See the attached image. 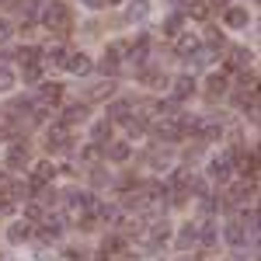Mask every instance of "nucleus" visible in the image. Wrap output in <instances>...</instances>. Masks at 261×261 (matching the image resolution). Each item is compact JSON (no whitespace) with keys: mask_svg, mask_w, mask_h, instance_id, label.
<instances>
[{"mask_svg":"<svg viewBox=\"0 0 261 261\" xmlns=\"http://www.w3.org/2000/svg\"><path fill=\"white\" fill-rule=\"evenodd\" d=\"M63 125H77V122H87V105H81V101H77V105H66V108H63Z\"/></svg>","mask_w":261,"mask_h":261,"instance_id":"nucleus-11","label":"nucleus"},{"mask_svg":"<svg viewBox=\"0 0 261 261\" xmlns=\"http://www.w3.org/2000/svg\"><path fill=\"white\" fill-rule=\"evenodd\" d=\"M112 94H115V84H112V81H105V84H98V87H91V91H87V98H94V101L112 98Z\"/></svg>","mask_w":261,"mask_h":261,"instance_id":"nucleus-24","label":"nucleus"},{"mask_svg":"<svg viewBox=\"0 0 261 261\" xmlns=\"http://www.w3.org/2000/svg\"><path fill=\"white\" fill-rule=\"evenodd\" d=\"M42 77V70H39V63H24V81L28 84H35Z\"/></svg>","mask_w":261,"mask_h":261,"instance_id":"nucleus-31","label":"nucleus"},{"mask_svg":"<svg viewBox=\"0 0 261 261\" xmlns=\"http://www.w3.org/2000/svg\"><path fill=\"white\" fill-rule=\"evenodd\" d=\"M60 94H63L60 84H42V94H39L35 105H53V101H60Z\"/></svg>","mask_w":261,"mask_h":261,"instance_id":"nucleus-19","label":"nucleus"},{"mask_svg":"<svg viewBox=\"0 0 261 261\" xmlns=\"http://www.w3.org/2000/svg\"><path fill=\"white\" fill-rule=\"evenodd\" d=\"M164 32L167 35H181V14H171V18L164 21Z\"/></svg>","mask_w":261,"mask_h":261,"instance_id":"nucleus-28","label":"nucleus"},{"mask_svg":"<svg viewBox=\"0 0 261 261\" xmlns=\"http://www.w3.org/2000/svg\"><path fill=\"white\" fill-rule=\"evenodd\" d=\"M84 161H101V146L94 143V146H84V153H81Z\"/></svg>","mask_w":261,"mask_h":261,"instance_id":"nucleus-35","label":"nucleus"},{"mask_svg":"<svg viewBox=\"0 0 261 261\" xmlns=\"http://www.w3.org/2000/svg\"><path fill=\"white\" fill-rule=\"evenodd\" d=\"M237 164H241L237 171H244V174H251V178H254V171H258V157H254V150H251V153H244Z\"/></svg>","mask_w":261,"mask_h":261,"instance_id":"nucleus-26","label":"nucleus"},{"mask_svg":"<svg viewBox=\"0 0 261 261\" xmlns=\"http://www.w3.org/2000/svg\"><path fill=\"white\" fill-rule=\"evenodd\" d=\"M199 247V223H185L178 233V251H192Z\"/></svg>","mask_w":261,"mask_h":261,"instance_id":"nucleus-8","label":"nucleus"},{"mask_svg":"<svg viewBox=\"0 0 261 261\" xmlns=\"http://www.w3.org/2000/svg\"><path fill=\"white\" fill-rule=\"evenodd\" d=\"M56 178V167L49 161H42V164H35V171H32V181H42V185H49V181Z\"/></svg>","mask_w":261,"mask_h":261,"instance_id":"nucleus-18","label":"nucleus"},{"mask_svg":"<svg viewBox=\"0 0 261 261\" xmlns=\"http://www.w3.org/2000/svg\"><path fill=\"white\" fill-rule=\"evenodd\" d=\"M0 181H4V171H0Z\"/></svg>","mask_w":261,"mask_h":261,"instance_id":"nucleus-42","label":"nucleus"},{"mask_svg":"<svg viewBox=\"0 0 261 261\" xmlns=\"http://www.w3.org/2000/svg\"><path fill=\"white\" fill-rule=\"evenodd\" d=\"M146 14H150V0H133L129 7H125V21H146Z\"/></svg>","mask_w":261,"mask_h":261,"instance_id":"nucleus-15","label":"nucleus"},{"mask_svg":"<svg viewBox=\"0 0 261 261\" xmlns=\"http://www.w3.org/2000/svg\"><path fill=\"white\" fill-rule=\"evenodd\" d=\"M105 153H108V161H115V164H125L129 157H133V150H129V143H112V146H108Z\"/></svg>","mask_w":261,"mask_h":261,"instance_id":"nucleus-17","label":"nucleus"},{"mask_svg":"<svg viewBox=\"0 0 261 261\" xmlns=\"http://www.w3.org/2000/svg\"><path fill=\"white\" fill-rule=\"evenodd\" d=\"M7 167H28V146H24V143H11V150H7Z\"/></svg>","mask_w":261,"mask_h":261,"instance_id":"nucleus-13","label":"nucleus"},{"mask_svg":"<svg viewBox=\"0 0 261 261\" xmlns=\"http://www.w3.org/2000/svg\"><path fill=\"white\" fill-rule=\"evenodd\" d=\"M171 94H174V101H185V98H192L195 94V81L185 73V77H178V81L171 84Z\"/></svg>","mask_w":261,"mask_h":261,"instance_id":"nucleus-12","label":"nucleus"},{"mask_svg":"<svg viewBox=\"0 0 261 261\" xmlns=\"http://www.w3.org/2000/svg\"><path fill=\"white\" fill-rule=\"evenodd\" d=\"M70 73H77V77H84V73H91L94 70V63H91V56H84V53H66V63H63Z\"/></svg>","mask_w":261,"mask_h":261,"instance_id":"nucleus-6","label":"nucleus"},{"mask_svg":"<svg viewBox=\"0 0 261 261\" xmlns=\"http://www.w3.org/2000/svg\"><path fill=\"white\" fill-rule=\"evenodd\" d=\"M115 70H119V63H115V60H108V56L101 60V73H105V77H112Z\"/></svg>","mask_w":261,"mask_h":261,"instance_id":"nucleus-36","label":"nucleus"},{"mask_svg":"<svg viewBox=\"0 0 261 261\" xmlns=\"http://www.w3.org/2000/svg\"><path fill=\"white\" fill-rule=\"evenodd\" d=\"M14 84H18V73H14L11 66H4V63H0V94L14 91Z\"/></svg>","mask_w":261,"mask_h":261,"instance_id":"nucleus-20","label":"nucleus"},{"mask_svg":"<svg viewBox=\"0 0 261 261\" xmlns=\"http://www.w3.org/2000/svg\"><path fill=\"white\" fill-rule=\"evenodd\" d=\"M24 216H28V220H42L45 213H42V205H39V202H28V205H24Z\"/></svg>","mask_w":261,"mask_h":261,"instance_id":"nucleus-33","label":"nucleus"},{"mask_svg":"<svg viewBox=\"0 0 261 261\" xmlns=\"http://www.w3.org/2000/svg\"><path fill=\"white\" fill-rule=\"evenodd\" d=\"M66 129H70V125H63V122L49 125V129H45V146H49V150H66Z\"/></svg>","mask_w":261,"mask_h":261,"instance_id":"nucleus-7","label":"nucleus"},{"mask_svg":"<svg viewBox=\"0 0 261 261\" xmlns=\"http://www.w3.org/2000/svg\"><path fill=\"white\" fill-rule=\"evenodd\" d=\"M192 18L205 21V18H209V4H202V0H199V4H192Z\"/></svg>","mask_w":261,"mask_h":261,"instance_id":"nucleus-34","label":"nucleus"},{"mask_svg":"<svg viewBox=\"0 0 261 261\" xmlns=\"http://www.w3.org/2000/svg\"><path fill=\"white\" fill-rule=\"evenodd\" d=\"M42 24L49 28V32H70V11H66V4L60 0H53L49 7H45V14H42Z\"/></svg>","mask_w":261,"mask_h":261,"instance_id":"nucleus-2","label":"nucleus"},{"mask_svg":"<svg viewBox=\"0 0 261 261\" xmlns=\"http://www.w3.org/2000/svg\"><path fill=\"white\" fill-rule=\"evenodd\" d=\"M28 237H32V223H11V226H7V241L11 244H24L28 241Z\"/></svg>","mask_w":261,"mask_h":261,"instance_id":"nucleus-14","label":"nucleus"},{"mask_svg":"<svg viewBox=\"0 0 261 261\" xmlns=\"http://www.w3.org/2000/svg\"><path fill=\"white\" fill-rule=\"evenodd\" d=\"M7 199H28V188L18 185V181H11V185H7Z\"/></svg>","mask_w":261,"mask_h":261,"instance_id":"nucleus-30","label":"nucleus"},{"mask_svg":"<svg viewBox=\"0 0 261 261\" xmlns=\"http://www.w3.org/2000/svg\"><path fill=\"white\" fill-rule=\"evenodd\" d=\"M251 24V14L244 7H226V28H247Z\"/></svg>","mask_w":261,"mask_h":261,"instance_id":"nucleus-16","label":"nucleus"},{"mask_svg":"<svg viewBox=\"0 0 261 261\" xmlns=\"http://www.w3.org/2000/svg\"><path fill=\"white\" fill-rule=\"evenodd\" d=\"M84 7H91V11H98V7H105V0H81Z\"/></svg>","mask_w":261,"mask_h":261,"instance_id":"nucleus-39","label":"nucleus"},{"mask_svg":"<svg viewBox=\"0 0 261 261\" xmlns=\"http://www.w3.org/2000/svg\"><path fill=\"white\" fill-rule=\"evenodd\" d=\"M45 60H49V63H56V66H63V63H66V49H63V45H53Z\"/></svg>","mask_w":261,"mask_h":261,"instance_id":"nucleus-29","label":"nucleus"},{"mask_svg":"<svg viewBox=\"0 0 261 261\" xmlns=\"http://www.w3.org/2000/svg\"><path fill=\"white\" fill-rule=\"evenodd\" d=\"M140 241L146 251H161L164 244L171 241V223L167 220H153L150 226H140Z\"/></svg>","mask_w":261,"mask_h":261,"instance_id":"nucleus-1","label":"nucleus"},{"mask_svg":"<svg viewBox=\"0 0 261 261\" xmlns=\"http://www.w3.org/2000/svg\"><path fill=\"white\" fill-rule=\"evenodd\" d=\"M223 237H226V244H230V247H233V251H247V247H244V244H247V226H244L241 220H233V223H226V226H223ZM251 237H254V233H251Z\"/></svg>","mask_w":261,"mask_h":261,"instance_id":"nucleus-4","label":"nucleus"},{"mask_svg":"<svg viewBox=\"0 0 261 261\" xmlns=\"http://www.w3.org/2000/svg\"><path fill=\"white\" fill-rule=\"evenodd\" d=\"M174 49H178L181 56H192V53L199 49V39H195V35H178V42H174Z\"/></svg>","mask_w":261,"mask_h":261,"instance_id":"nucleus-21","label":"nucleus"},{"mask_svg":"<svg viewBox=\"0 0 261 261\" xmlns=\"http://www.w3.org/2000/svg\"><path fill=\"white\" fill-rule=\"evenodd\" d=\"M125 49H129L125 42H112V45H108V60H115V63H119V60H122V53H125Z\"/></svg>","mask_w":261,"mask_h":261,"instance_id":"nucleus-32","label":"nucleus"},{"mask_svg":"<svg viewBox=\"0 0 261 261\" xmlns=\"http://www.w3.org/2000/svg\"><path fill=\"white\" fill-rule=\"evenodd\" d=\"M129 112H133V101H129V98L112 101V105H108V122H129V119H133Z\"/></svg>","mask_w":261,"mask_h":261,"instance_id":"nucleus-9","label":"nucleus"},{"mask_svg":"<svg viewBox=\"0 0 261 261\" xmlns=\"http://www.w3.org/2000/svg\"><path fill=\"white\" fill-rule=\"evenodd\" d=\"M216 56H220V53H216L213 45H199V49L192 53V60H188V66H192V70H199V66H209V63L216 60Z\"/></svg>","mask_w":261,"mask_h":261,"instance_id":"nucleus-10","label":"nucleus"},{"mask_svg":"<svg viewBox=\"0 0 261 261\" xmlns=\"http://www.w3.org/2000/svg\"><path fill=\"white\" fill-rule=\"evenodd\" d=\"M230 174H233V150L216 153V157L209 161V178L213 181H230Z\"/></svg>","mask_w":261,"mask_h":261,"instance_id":"nucleus-3","label":"nucleus"},{"mask_svg":"<svg viewBox=\"0 0 261 261\" xmlns=\"http://www.w3.org/2000/svg\"><path fill=\"white\" fill-rule=\"evenodd\" d=\"M213 4H216V7H230V0H213Z\"/></svg>","mask_w":261,"mask_h":261,"instance_id":"nucleus-40","label":"nucleus"},{"mask_svg":"<svg viewBox=\"0 0 261 261\" xmlns=\"http://www.w3.org/2000/svg\"><path fill=\"white\" fill-rule=\"evenodd\" d=\"M153 133H157V140H167V143H174V140H181V136H185V129H181V119H161Z\"/></svg>","mask_w":261,"mask_h":261,"instance_id":"nucleus-5","label":"nucleus"},{"mask_svg":"<svg viewBox=\"0 0 261 261\" xmlns=\"http://www.w3.org/2000/svg\"><path fill=\"white\" fill-rule=\"evenodd\" d=\"M105 4H119V0H105Z\"/></svg>","mask_w":261,"mask_h":261,"instance_id":"nucleus-41","label":"nucleus"},{"mask_svg":"<svg viewBox=\"0 0 261 261\" xmlns=\"http://www.w3.org/2000/svg\"><path fill=\"white\" fill-rule=\"evenodd\" d=\"M91 140L98 143V146H101V143H108V140H112V122H108V119L98 122V125L91 129Z\"/></svg>","mask_w":261,"mask_h":261,"instance_id":"nucleus-23","label":"nucleus"},{"mask_svg":"<svg viewBox=\"0 0 261 261\" xmlns=\"http://www.w3.org/2000/svg\"><path fill=\"white\" fill-rule=\"evenodd\" d=\"M49 258H56V251H49V247H39V261H49Z\"/></svg>","mask_w":261,"mask_h":261,"instance_id":"nucleus-38","label":"nucleus"},{"mask_svg":"<svg viewBox=\"0 0 261 261\" xmlns=\"http://www.w3.org/2000/svg\"><path fill=\"white\" fill-rule=\"evenodd\" d=\"M251 63V53L247 49H233V56H230V70H244Z\"/></svg>","mask_w":261,"mask_h":261,"instance_id":"nucleus-27","label":"nucleus"},{"mask_svg":"<svg viewBox=\"0 0 261 261\" xmlns=\"http://www.w3.org/2000/svg\"><path fill=\"white\" fill-rule=\"evenodd\" d=\"M11 35H14V28H11L7 21H0V45H4V42L11 39Z\"/></svg>","mask_w":261,"mask_h":261,"instance_id":"nucleus-37","label":"nucleus"},{"mask_svg":"<svg viewBox=\"0 0 261 261\" xmlns=\"http://www.w3.org/2000/svg\"><path fill=\"white\" fill-rule=\"evenodd\" d=\"M209 98H220V94H226V77L223 73H216V77H209Z\"/></svg>","mask_w":261,"mask_h":261,"instance_id":"nucleus-25","label":"nucleus"},{"mask_svg":"<svg viewBox=\"0 0 261 261\" xmlns=\"http://www.w3.org/2000/svg\"><path fill=\"white\" fill-rule=\"evenodd\" d=\"M122 247H125V241H122V237H105L101 254H105V258H115V254H122Z\"/></svg>","mask_w":261,"mask_h":261,"instance_id":"nucleus-22","label":"nucleus"}]
</instances>
